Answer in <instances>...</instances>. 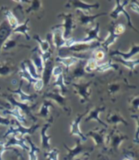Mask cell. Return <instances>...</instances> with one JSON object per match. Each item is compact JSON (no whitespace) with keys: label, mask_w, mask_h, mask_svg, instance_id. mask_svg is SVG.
Returning a JSON list of instances; mask_svg holds the SVG:
<instances>
[{"label":"cell","mask_w":139,"mask_h":160,"mask_svg":"<svg viewBox=\"0 0 139 160\" xmlns=\"http://www.w3.org/2000/svg\"><path fill=\"white\" fill-rule=\"evenodd\" d=\"M99 31H100V23L97 22L94 26L88 28L86 29V36L81 39L69 38L68 39L66 47H71L74 43H92L97 41L98 42L101 43L103 41V38L99 37Z\"/></svg>","instance_id":"6da1fadb"},{"label":"cell","mask_w":139,"mask_h":160,"mask_svg":"<svg viewBox=\"0 0 139 160\" xmlns=\"http://www.w3.org/2000/svg\"><path fill=\"white\" fill-rule=\"evenodd\" d=\"M39 128H40V125L39 124H33L32 126L28 128V127H24V126L21 125L18 121L13 120L12 125L9 126L8 129L3 134V138H6L11 135H16L20 138H24V135H26V134L32 135Z\"/></svg>","instance_id":"7a4b0ae2"},{"label":"cell","mask_w":139,"mask_h":160,"mask_svg":"<svg viewBox=\"0 0 139 160\" xmlns=\"http://www.w3.org/2000/svg\"><path fill=\"white\" fill-rule=\"evenodd\" d=\"M92 83V81H87L85 80H81V81L71 83L72 86L74 89L75 93H77L80 98V102L81 104H84L86 102L90 101L91 94L90 86Z\"/></svg>","instance_id":"3957f363"},{"label":"cell","mask_w":139,"mask_h":160,"mask_svg":"<svg viewBox=\"0 0 139 160\" xmlns=\"http://www.w3.org/2000/svg\"><path fill=\"white\" fill-rule=\"evenodd\" d=\"M43 98L44 99L50 100L51 102H54L58 104L64 112L71 113L72 110L68 104V97L63 96L60 93L59 89H54L52 90H46L43 94Z\"/></svg>","instance_id":"277c9868"},{"label":"cell","mask_w":139,"mask_h":160,"mask_svg":"<svg viewBox=\"0 0 139 160\" xmlns=\"http://www.w3.org/2000/svg\"><path fill=\"white\" fill-rule=\"evenodd\" d=\"M106 12H102L96 15L85 14L81 11L77 10L76 13H74V19L76 25H79L81 27H85V28H90L95 25V21L96 19L101 17L103 16H106Z\"/></svg>","instance_id":"5b68a950"},{"label":"cell","mask_w":139,"mask_h":160,"mask_svg":"<svg viewBox=\"0 0 139 160\" xmlns=\"http://www.w3.org/2000/svg\"><path fill=\"white\" fill-rule=\"evenodd\" d=\"M59 18H62L64 20V23L62 24H58L59 27H61L63 28V34L64 38L66 40L71 38L72 33H73V29L76 28V23H75L74 19V13L72 12H62L60 14L58 15Z\"/></svg>","instance_id":"8992f818"},{"label":"cell","mask_w":139,"mask_h":160,"mask_svg":"<svg viewBox=\"0 0 139 160\" xmlns=\"http://www.w3.org/2000/svg\"><path fill=\"white\" fill-rule=\"evenodd\" d=\"M4 97H5V99L7 100V102H8V103L10 104L12 107H13V108L16 107V108H19L23 115H24L25 116H28V117L30 118L31 120H33V121H34V124H35L37 119L35 118V116H33V111L34 108H36L38 104L35 103V104H32V105H30V104H28V103L20 102L15 99L14 97H13L12 95H4Z\"/></svg>","instance_id":"52a82bcc"},{"label":"cell","mask_w":139,"mask_h":160,"mask_svg":"<svg viewBox=\"0 0 139 160\" xmlns=\"http://www.w3.org/2000/svg\"><path fill=\"white\" fill-rule=\"evenodd\" d=\"M129 1H116V6L114 8L112 11L110 13V17L111 19H113L114 20H117V18L119 17V16H121V14H123L124 16L126 17V20H127V24L129 26V28H132L133 30L135 31L136 32H137V28L134 27V24L132 22V19L130 15L129 14V12L125 10V7L127 6L129 4Z\"/></svg>","instance_id":"ba28073f"},{"label":"cell","mask_w":139,"mask_h":160,"mask_svg":"<svg viewBox=\"0 0 139 160\" xmlns=\"http://www.w3.org/2000/svg\"><path fill=\"white\" fill-rule=\"evenodd\" d=\"M128 139L127 135L121 132L117 128H113L111 132H109L106 137V145H108L111 150H118L122 142Z\"/></svg>","instance_id":"9c48e42d"},{"label":"cell","mask_w":139,"mask_h":160,"mask_svg":"<svg viewBox=\"0 0 139 160\" xmlns=\"http://www.w3.org/2000/svg\"><path fill=\"white\" fill-rule=\"evenodd\" d=\"M136 88L134 85H130L125 79L115 80L107 84V93L110 98H115L120 93L125 92L126 88Z\"/></svg>","instance_id":"30bf717a"},{"label":"cell","mask_w":139,"mask_h":160,"mask_svg":"<svg viewBox=\"0 0 139 160\" xmlns=\"http://www.w3.org/2000/svg\"><path fill=\"white\" fill-rule=\"evenodd\" d=\"M85 136L91 138L94 140L95 146L98 148H104L106 146V137H107V128H97L92 129L85 134Z\"/></svg>","instance_id":"8fae6325"},{"label":"cell","mask_w":139,"mask_h":160,"mask_svg":"<svg viewBox=\"0 0 139 160\" xmlns=\"http://www.w3.org/2000/svg\"><path fill=\"white\" fill-rule=\"evenodd\" d=\"M85 63H86V59H81L75 65V68L71 71V72L67 74L69 78V82L72 83V82L81 81V80H85V77L89 75L85 71Z\"/></svg>","instance_id":"7c38bea8"},{"label":"cell","mask_w":139,"mask_h":160,"mask_svg":"<svg viewBox=\"0 0 139 160\" xmlns=\"http://www.w3.org/2000/svg\"><path fill=\"white\" fill-rule=\"evenodd\" d=\"M64 146L67 150L65 160H75V158L84 154L88 151L89 149H90L89 147H86L85 145H83L80 138L76 140V145L73 148L69 147L66 144H64Z\"/></svg>","instance_id":"4fadbf2b"},{"label":"cell","mask_w":139,"mask_h":160,"mask_svg":"<svg viewBox=\"0 0 139 160\" xmlns=\"http://www.w3.org/2000/svg\"><path fill=\"white\" fill-rule=\"evenodd\" d=\"M66 8H73L76 10L83 12L85 14H90L92 9H99L100 8V4L99 2L95 3H88V2L78 1V0H71L66 3Z\"/></svg>","instance_id":"5bb4252c"},{"label":"cell","mask_w":139,"mask_h":160,"mask_svg":"<svg viewBox=\"0 0 139 160\" xmlns=\"http://www.w3.org/2000/svg\"><path fill=\"white\" fill-rule=\"evenodd\" d=\"M89 113V110H85V112L81 114H78L77 117L72 121L70 124V135L71 136H77L82 142H85L87 140V138L85 136L80 128V124L83 117H85L87 114Z\"/></svg>","instance_id":"9a60e30c"},{"label":"cell","mask_w":139,"mask_h":160,"mask_svg":"<svg viewBox=\"0 0 139 160\" xmlns=\"http://www.w3.org/2000/svg\"><path fill=\"white\" fill-rule=\"evenodd\" d=\"M52 35H51V40H52V44L54 46V49L56 50H60L61 48H64L66 47L68 40L64 38L63 34V28L61 27H59L58 25L52 27Z\"/></svg>","instance_id":"2e32d148"},{"label":"cell","mask_w":139,"mask_h":160,"mask_svg":"<svg viewBox=\"0 0 139 160\" xmlns=\"http://www.w3.org/2000/svg\"><path fill=\"white\" fill-rule=\"evenodd\" d=\"M16 72H19V69L12 59H0V77H10Z\"/></svg>","instance_id":"e0dca14e"},{"label":"cell","mask_w":139,"mask_h":160,"mask_svg":"<svg viewBox=\"0 0 139 160\" xmlns=\"http://www.w3.org/2000/svg\"><path fill=\"white\" fill-rule=\"evenodd\" d=\"M54 121V116H50L49 119L47 120V122L42 127L40 131V136H41V147L44 150H50V140L51 139V136L46 134V131L48 130L51 124Z\"/></svg>","instance_id":"ac0fdd59"},{"label":"cell","mask_w":139,"mask_h":160,"mask_svg":"<svg viewBox=\"0 0 139 160\" xmlns=\"http://www.w3.org/2000/svg\"><path fill=\"white\" fill-rule=\"evenodd\" d=\"M107 124L113 126V128H117V126L120 124H124L128 126V121L125 120L124 116L121 115V112L117 110H111L107 114L106 117Z\"/></svg>","instance_id":"d6986e66"},{"label":"cell","mask_w":139,"mask_h":160,"mask_svg":"<svg viewBox=\"0 0 139 160\" xmlns=\"http://www.w3.org/2000/svg\"><path fill=\"white\" fill-rule=\"evenodd\" d=\"M54 67V59L50 58V59L45 62L43 66V72L41 73V79L43 81L45 86H48L50 85V81L52 77V71Z\"/></svg>","instance_id":"ffe728a7"},{"label":"cell","mask_w":139,"mask_h":160,"mask_svg":"<svg viewBox=\"0 0 139 160\" xmlns=\"http://www.w3.org/2000/svg\"><path fill=\"white\" fill-rule=\"evenodd\" d=\"M22 85H23V81L21 80L19 84V87L16 89H10L9 90L11 91V93H15V94H17L19 96V102H24V103H29V102H33L35 101V99L37 98L36 94H28V93H25L24 91H23L22 89Z\"/></svg>","instance_id":"44dd1931"},{"label":"cell","mask_w":139,"mask_h":160,"mask_svg":"<svg viewBox=\"0 0 139 160\" xmlns=\"http://www.w3.org/2000/svg\"><path fill=\"white\" fill-rule=\"evenodd\" d=\"M139 52V45L137 43H133L131 45V47L129 49V51L127 52H123V51L116 50V51H113L110 53L111 56H118L121 57V59H125V60H130L134 55L138 54Z\"/></svg>","instance_id":"7402d4cb"},{"label":"cell","mask_w":139,"mask_h":160,"mask_svg":"<svg viewBox=\"0 0 139 160\" xmlns=\"http://www.w3.org/2000/svg\"><path fill=\"white\" fill-rule=\"evenodd\" d=\"M114 23L111 24H110L107 28V30H108V36L106 38L103 39V41L102 42L100 43V47H102L103 51H108L109 50V47H111V45H113L114 43L116 42L117 38H119L120 36L116 35L114 32Z\"/></svg>","instance_id":"603a6c76"},{"label":"cell","mask_w":139,"mask_h":160,"mask_svg":"<svg viewBox=\"0 0 139 160\" xmlns=\"http://www.w3.org/2000/svg\"><path fill=\"white\" fill-rule=\"evenodd\" d=\"M106 107L105 106H101V107H96L95 108H93L92 110L89 111V115L88 116H86V118L85 119V122H89L91 120H96L101 124L102 126H103V128H108V125L107 124H105L103 120H101L100 117H99V115L102 112H105L106 110Z\"/></svg>","instance_id":"cb8c5ba5"},{"label":"cell","mask_w":139,"mask_h":160,"mask_svg":"<svg viewBox=\"0 0 139 160\" xmlns=\"http://www.w3.org/2000/svg\"><path fill=\"white\" fill-rule=\"evenodd\" d=\"M5 146L7 148L9 149L12 146H19L22 150H29V146H27L26 140L24 138H20V137L16 136V135H12L10 138H8V142L5 143Z\"/></svg>","instance_id":"d4e9b609"},{"label":"cell","mask_w":139,"mask_h":160,"mask_svg":"<svg viewBox=\"0 0 139 160\" xmlns=\"http://www.w3.org/2000/svg\"><path fill=\"white\" fill-rule=\"evenodd\" d=\"M12 35V29L6 20L0 24V54L2 52V47L4 42Z\"/></svg>","instance_id":"484cf974"},{"label":"cell","mask_w":139,"mask_h":160,"mask_svg":"<svg viewBox=\"0 0 139 160\" xmlns=\"http://www.w3.org/2000/svg\"><path fill=\"white\" fill-rule=\"evenodd\" d=\"M30 60L32 61V63H33L34 67L36 68V70L38 72V73H39V75H41V73L43 72L44 63H43V58L41 56V52L39 47H36L32 51V55H31Z\"/></svg>","instance_id":"4316f807"},{"label":"cell","mask_w":139,"mask_h":160,"mask_svg":"<svg viewBox=\"0 0 139 160\" xmlns=\"http://www.w3.org/2000/svg\"><path fill=\"white\" fill-rule=\"evenodd\" d=\"M50 108H54V106L53 105V102L44 99L40 109L37 113H35L34 116L35 117L43 118L44 120H47L50 117Z\"/></svg>","instance_id":"83f0119b"},{"label":"cell","mask_w":139,"mask_h":160,"mask_svg":"<svg viewBox=\"0 0 139 160\" xmlns=\"http://www.w3.org/2000/svg\"><path fill=\"white\" fill-rule=\"evenodd\" d=\"M80 60H81V59H79L78 57L76 56H57L55 58V62H58V63H61V64L64 66L65 68H66L67 74L69 73V69H70V68L77 64Z\"/></svg>","instance_id":"f1b7e54d"},{"label":"cell","mask_w":139,"mask_h":160,"mask_svg":"<svg viewBox=\"0 0 139 160\" xmlns=\"http://www.w3.org/2000/svg\"><path fill=\"white\" fill-rule=\"evenodd\" d=\"M33 38L39 43V48L42 54H45V53H47L51 51L50 50V47H51V43H50L51 35H47L46 36V39H45V40H43V39L41 38L39 34L33 35Z\"/></svg>","instance_id":"f546056e"},{"label":"cell","mask_w":139,"mask_h":160,"mask_svg":"<svg viewBox=\"0 0 139 160\" xmlns=\"http://www.w3.org/2000/svg\"><path fill=\"white\" fill-rule=\"evenodd\" d=\"M20 35L18 37H16H16H12V35L4 42L3 46L2 47V51H3V52H9V51H12V50H14L15 48H17V47L23 46V45L20 44Z\"/></svg>","instance_id":"4dcf8cb0"},{"label":"cell","mask_w":139,"mask_h":160,"mask_svg":"<svg viewBox=\"0 0 139 160\" xmlns=\"http://www.w3.org/2000/svg\"><path fill=\"white\" fill-rule=\"evenodd\" d=\"M20 69L19 70V75H20V77L21 78V80H22V81H24H24H26L27 82H28V86H27V89L29 90V89H30V86L32 85H33V84L36 82L37 79L33 78V77L32 76L29 74V72H28V70L26 69V67H25V64H24V62L20 63Z\"/></svg>","instance_id":"1f68e13d"},{"label":"cell","mask_w":139,"mask_h":160,"mask_svg":"<svg viewBox=\"0 0 139 160\" xmlns=\"http://www.w3.org/2000/svg\"><path fill=\"white\" fill-rule=\"evenodd\" d=\"M5 114H8L9 116H12V117H14L16 119V121H18L20 124H27V119L26 116L23 115L20 109L16 107L12 108V109H5L3 111Z\"/></svg>","instance_id":"d6a6232c"},{"label":"cell","mask_w":139,"mask_h":160,"mask_svg":"<svg viewBox=\"0 0 139 160\" xmlns=\"http://www.w3.org/2000/svg\"><path fill=\"white\" fill-rule=\"evenodd\" d=\"M111 60H114L115 62H117V63H121L126 68H128L130 72H133L135 70V68L137 67V65H138L139 63V59H130V60H125V59H121V57H113L111 58Z\"/></svg>","instance_id":"836d02e7"},{"label":"cell","mask_w":139,"mask_h":160,"mask_svg":"<svg viewBox=\"0 0 139 160\" xmlns=\"http://www.w3.org/2000/svg\"><path fill=\"white\" fill-rule=\"evenodd\" d=\"M29 18H27L23 24H19V25L14 29H12V35L14 34H23L27 40H30V36L28 35V31H29V27H28V23H29Z\"/></svg>","instance_id":"e575fe53"},{"label":"cell","mask_w":139,"mask_h":160,"mask_svg":"<svg viewBox=\"0 0 139 160\" xmlns=\"http://www.w3.org/2000/svg\"><path fill=\"white\" fill-rule=\"evenodd\" d=\"M51 87H57L63 96H67L68 89H67L66 84H65L64 76V74H61V75H59V77H57L56 78H55V81L52 83Z\"/></svg>","instance_id":"d590c367"},{"label":"cell","mask_w":139,"mask_h":160,"mask_svg":"<svg viewBox=\"0 0 139 160\" xmlns=\"http://www.w3.org/2000/svg\"><path fill=\"white\" fill-rule=\"evenodd\" d=\"M4 16L6 17L7 19V22L8 23V24L10 25V27L12 28V29H14L15 28L19 25V20L17 19L16 16L14 15V13L10 11L8 8H4V12H3Z\"/></svg>","instance_id":"8d00e7d4"},{"label":"cell","mask_w":139,"mask_h":160,"mask_svg":"<svg viewBox=\"0 0 139 160\" xmlns=\"http://www.w3.org/2000/svg\"><path fill=\"white\" fill-rule=\"evenodd\" d=\"M111 69L116 71V70L119 69V67H118V65L113 63V61L111 59H110V60H108L107 62H105V63H99L96 68V72H107L109 70H111Z\"/></svg>","instance_id":"74e56055"},{"label":"cell","mask_w":139,"mask_h":160,"mask_svg":"<svg viewBox=\"0 0 139 160\" xmlns=\"http://www.w3.org/2000/svg\"><path fill=\"white\" fill-rule=\"evenodd\" d=\"M27 141L29 143V150H28V158L29 160H38V154L39 152V148L35 146V144L31 141L30 138H28Z\"/></svg>","instance_id":"f35d334b"},{"label":"cell","mask_w":139,"mask_h":160,"mask_svg":"<svg viewBox=\"0 0 139 160\" xmlns=\"http://www.w3.org/2000/svg\"><path fill=\"white\" fill-rule=\"evenodd\" d=\"M23 62L25 64V67H26V69L28 70L29 74L33 78H35V79H39V78H41V75H39V73H38V72L36 70V68L34 67V65L32 63V61L30 60V59H26V60L23 61Z\"/></svg>","instance_id":"ab89813d"},{"label":"cell","mask_w":139,"mask_h":160,"mask_svg":"<svg viewBox=\"0 0 139 160\" xmlns=\"http://www.w3.org/2000/svg\"><path fill=\"white\" fill-rule=\"evenodd\" d=\"M30 6L25 10L26 14H30V13H35L39 12L42 10L43 8V2L42 1H30Z\"/></svg>","instance_id":"60d3db41"},{"label":"cell","mask_w":139,"mask_h":160,"mask_svg":"<svg viewBox=\"0 0 139 160\" xmlns=\"http://www.w3.org/2000/svg\"><path fill=\"white\" fill-rule=\"evenodd\" d=\"M129 108L133 114H137L139 109V96L133 95L129 99Z\"/></svg>","instance_id":"b9f144b4"},{"label":"cell","mask_w":139,"mask_h":160,"mask_svg":"<svg viewBox=\"0 0 139 160\" xmlns=\"http://www.w3.org/2000/svg\"><path fill=\"white\" fill-rule=\"evenodd\" d=\"M99 63V62H97L93 57H90L86 60V63L85 65V71L88 74L91 73L93 71H96V68Z\"/></svg>","instance_id":"7bdbcfd3"},{"label":"cell","mask_w":139,"mask_h":160,"mask_svg":"<svg viewBox=\"0 0 139 160\" xmlns=\"http://www.w3.org/2000/svg\"><path fill=\"white\" fill-rule=\"evenodd\" d=\"M59 150L57 148H53L47 152L44 153V157L47 160H59Z\"/></svg>","instance_id":"ee69618b"},{"label":"cell","mask_w":139,"mask_h":160,"mask_svg":"<svg viewBox=\"0 0 139 160\" xmlns=\"http://www.w3.org/2000/svg\"><path fill=\"white\" fill-rule=\"evenodd\" d=\"M93 55V58L97 61V62H100V61L103 60V59L106 56V54H105L104 51H103V49L100 48H96L95 49V51H93L92 53Z\"/></svg>","instance_id":"f6af8a7d"},{"label":"cell","mask_w":139,"mask_h":160,"mask_svg":"<svg viewBox=\"0 0 139 160\" xmlns=\"http://www.w3.org/2000/svg\"><path fill=\"white\" fill-rule=\"evenodd\" d=\"M114 32L116 35L118 36H121V34H123L124 32H125V29H126V27L124 24H114Z\"/></svg>","instance_id":"bcb514c9"},{"label":"cell","mask_w":139,"mask_h":160,"mask_svg":"<svg viewBox=\"0 0 139 160\" xmlns=\"http://www.w3.org/2000/svg\"><path fill=\"white\" fill-rule=\"evenodd\" d=\"M131 117L133 119H134L136 121V132H135V136H134V138H133V142L135 144H138V125H139V119L138 116L137 114H133L131 115Z\"/></svg>","instance_id":"7dc6e473"},{"label":"cell","mask_w":139,"mask_h":160,"mask_svg":"<svg viewBox=\"0 0 139 160\" xmlns=\"http://www.w3.org/2000/svg\"><path fill=\"white\" fill-rule=\"evenodd\" d=\"M12 154L8 158H7V160H24L23 159L22 155L19 153V151L17 150H15V149L12 148Z\"/></svg>","instance_id":"c3c4849f"},{"label":"cell","mask_w":139,"mask_h":160,"mask_svg":"<svg viewBox=\"0 0 139 160\" xmlns=\"http://www.w3.org/2000/svg\"><path fill=\"white\" fill-rule=\"evenodd\" d=\"M33 88H34L35 91L40 92L44 88V83H43V80L41 79V78L37 79L36 82L33 84Z\"/></svg>","instance_id":"681fc988"},{"label":"cell","mask_w":139,"mask_h":160,"mask_svg":"<svg viewBox=\"0 0 139 160\" xmlns=\"http://www.w3.org/2000/svg\"><path fill=\"white\" fill-rule=\"evenodd\" d=\"M129 8L130 10H132L133 12H134L136 14H139V3L137 1H131L129 2Z\"/></svg>","instance_id":"f907efd6"},{"label":"cell","mask_w":139,"mask_h":160,"mask_svg":"<svg viewBox=\"0 0 139 160\" xmlns=\"http://www.w3.org/2000/svg\"><path fill=\"white\" fill-rule=\"evenodd\" d=\"M63 71H64V69H63V68L61 67V66H59V65H58V66H54L52 71V76L56 78L57 77H59V76L61 75V74H64V73H63Z\"/></svg>","instance_id":"816d5d0a"},{"label":"cell","mask_w":139,"mask_h":160,"mask_svg":"<svg viewBox=\"0 0 139 160\" xmlns=\"http://www.w3.org/2000/svg\"><path fill=\"white\" fill-rule=\"evenodd\" d=\"M12 124V121L10 120L8 118L2 117L0 116V125L5 126V127H9Z\"/></svg>","instance_id":"f5cc1de1"},{"label":"cell","mask_w":139,"mask_h":160,"mask_svg":"<svg viewBox=\"0 0 139 160\" xmlns=\"http://www.w3.org/2000/svg\"><path fill=\"white\" fill-rule=\"evenodd\" d=\"M8 150H9V149H8L5 146V143L3 142H0V160H3V154Z\"/></svg>","instance_id":"db71d44e"},{"label":"cell","mask_w":139,"mask_h":160,"mask_svg":"<svg viewBox=\"0 0 139 160\" xmlns=\"http://www.w3.org/2000/svg\"><path fill=\"white\" fill-rule=\"evenodd\" d=\"M1 97V96H0ZM0 107H2V108H5V109H11L12 108V106L10 104L7 102H4L3 101V99L0 98Z\"/></svg>","instance_id":"11a10c76"},{"label":"cell","mask_w":139,"mask_h":160,"mask_svg":"<svg viewBox=\"0 0 139 160\" xmlns=\"http://www.w3.org/2000/svg\"><path fill=\"white\" fill-rule=\"evenodd\" d=\"M123 160H132V159H131V158H129V157H127V158H124Z\"/></svg>","instance_id":"9f6ffc18"},{"label":"cell","mask_w":139,"mask_h":160,"mask_svg":"<svg viewBox=\"0 0 139 160\" xmlns=\"http://www.w3.org/2000/svg\"><path fill=\"white\" fill-rule=\"evenodd\" d=\"M5 110V108H2V107H0V111H4Z\"/></svg>","instance_id":"6f0895ef"},{"label":"cell","mask_w":139,"mask_h":160,"mask_svg":"<svg viewBox=\"0 0 139 160\" xmlns=\"http://www.w3.org/2000/svg\"><path fill=\"white\" fill-rule=\"evenodd\" d=\"M0 130H2V127L1 126H0Z\"/></svg>","instance_id":"680465c9"}]
</instances>
